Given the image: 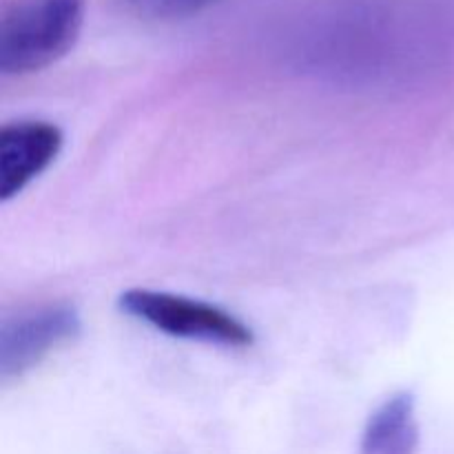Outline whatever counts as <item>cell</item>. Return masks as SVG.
Returning a JSON list of instances; mask_svg holds the SVG:
<instances>
[{
  "label": "cell",
  "mask_w": 454,
  "mask_h": 454,
  "mask_svg": "<svg viewBox=\"0 0 454 454\" xmlns=\"http://www.w3.org/2000/svg\"><path fill=\"white\" fill-rule=\"evenodd\" d=\"M87 0H25L0 25V71L29 75L65 58L78 40Z\"/></svg>",
  "instance_id": "6da1fadb"
},
{
  "label": "cell",
  "mask_w": 454,
  "mask_h": 454,
  "mask_svg": "<svg viewBox=\"0 0 454 454\" xmlns=\"http://www.w3.org/2000/svg\"><path fill=\"white\" fill-rule=\"evenodd\" d=\"M122 313L149 324L151 328L177 340L202 341V344L247 348L253 344V331L220 306L191 297L173 295L167 291L131 288L120 295Z\"/></svg>",
  "instance_id": "7a4b0ae2"
},
{
  "label": "cell",
  "mask_w": 454,
  "mask_h": 454,
  "mask_svg": "<svg viewBox=\"0 0 454 454\" xmlns=\"http://www.w3.org/2000/svg\"><path fill=\"white\" fill-rule=\"evenodd\" d=\"M82 331L75 306L47 304L27 310L0 326V380L22 377Z\"/></svg>",
  "instance_id": "3957f363"
},
{
  "label": "cell",
  "mask_w": 454,
  "mask_h": 454,
  "mask_svg": "<svg viewBox=\"0 0 454 454\" xmlns=\"http://www.w3.org/2000/svg\"><path fill=\"white\" fill-rule=\"evenodd\" d=\"M60 129L47 120H20L0 129V202H9L47 171L62 149Z\"/></svg>",
  "instance_id": "277c9868"
},
{
  "label": "cell",
  "mask_w": 454,
  "mask_h": 454,
  "mask_svg": "<svg viewBox=\"0 0 454 454\" xmlns=\"http://www.w3.org/2000/svg\"><path fill=\"white\" fill-rule=\"evenodd\" d=\"M419 446L415 397L397 393L371 415L362 433V454H415Z\"/></svg>",
  "instance_id": "5b68a950"
},
{
  "label": "cell",
  "mask_w": 454,
  "mask_h": 454,
  "mask_svg": "<svg viewBox=\"0 0 454 454\" xmlns=\"http://www.w3.org/2000/svg\"><path fill=\"white\" fill-rule=\"evenodd\" d=\"M215 3L217 0H122L127 12L142 20H180Z\"/></svg>",
  "instance_id": "8992f818"
}]
</instances>
